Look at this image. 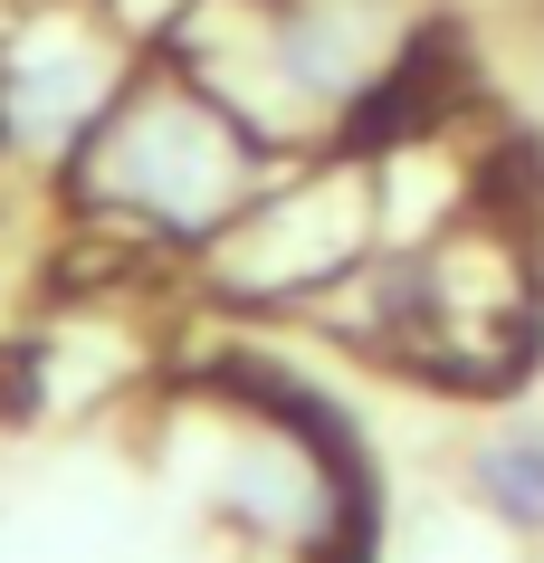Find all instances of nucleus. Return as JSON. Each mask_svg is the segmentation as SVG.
<instances>
[{"instance_id":"obj_5","label":"nucleus","mask_w":544,"mask_h":563,"mask_svg":"<svg viewBox=\"0 0 544 563\" xmlns=\"http://www.w3.org/2000/svg\"><path fill=\"white\" fill-rule=\"evenodd\" d=\"M134 67L144 48L96 0H0V173L58 191Z\"/></svg>"},{"instance_id":"obj_1","label":"nucleus","mask_w":544,"mask_h":563,"mask_svg":"<svg viewBox=\"0 0 544 563\" xmlns=\"http://www.w3.org/2000/svg\"><path fill=\"white\" fill-rule=\"evenodd\" d=\"M268 153H334L392 115L440 58L430 0H191L173 48Z\"/></svg>"},{"instance_id":"obj_3","label":"nucleus","mask_w":544,"mask_h":563,"mask_svg":"<svg viewBox=\"0 0 544 563\" xmlns=\"http://www.w3.org/2000/svg\"><path fill=\"white\" fill-rule=\"evenodd\" d=\"M382 249V191H373V144H334L277 163V181L191 258V287L230 316H297L325 297L354 258Z\"/></svg>"},{"instance_id":"obj_7","label":"nucleus","mask_w":544,"mask_h":563,"mask_svg":"<svg viewBox=\"0 0 544 563\" xmlns=\"http://www.w3.org/2000/svg\"><path fill=\"white\" fill-rule=\"evenodd\" d=\"M96 10H106V20L144 48V58H153V48H173V30L191 20V0H96Z\"/></svg>"},{"instance_id":"obj_6","label":"nucleus","mask_w":544,"mask_h":563,"mask_svg":"<svg viewBox=\"0 0 544 563\" xmlns=\"http://www.w3.org/2000/svg\"><path fill=\"white\" fill-rule=\"evenodd\" d=\"M458 497L478 506L497 534H535L544 544V420L497 411L478 440L458 449Z\"/></svg>"},{"instance_id":"obj_2","label":"nucleus","mask_w":544,"mask_h":563,"mask_svg":"<svg viewBox=\"0 0 544 563\" xmlns=\"http://www.w3.org/2000/svg\"><path fill=\"white\" fill-rule=\"evenodd\" d=\"M277 163L287 153L258 144L191 67L144 58L106 106V124L77 144V163L58 173V210L67 230L115 239L124 258L191 267L277 181Z\"/></svg>"},{"instance_id":"obj_4","label":"nucleus","mask_w":544,"mask_h":563,"mask_svg":"<svg viewBox=\"0 0 544 563\" xmlns=\"http://www.w3.org/2000/svg\"><path fill=\"white\" fill-rule=\"evenodd\" d=\"M421 277H430V325H421L411 383L468 391V401H497V391L525 383L544 334V267H535L525 201L507 181L487 201H468L449 230L421 239Z\"/></svg>"}]
</instances>
